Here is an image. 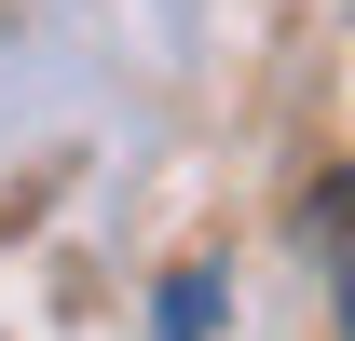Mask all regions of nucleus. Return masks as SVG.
I'll use <instances>...</instances> for the list:
<instances>
[{
	"mask_svg": "<svg viewBox=\"0 0 355 341\" xmlns=\"http://www.w3.org/2000/svg\"><path fill=\"white\" fill-rule=\"evenodd\" d=\"M301 259H314V287H328V314H342V341H355V164H328L301 191Z\"/></svg>",
	"mask_w": 355,
	"mask_h": 341,
	"instance_id": "f257e3e1",
	"label": "nucleus"
}]
</instances>
